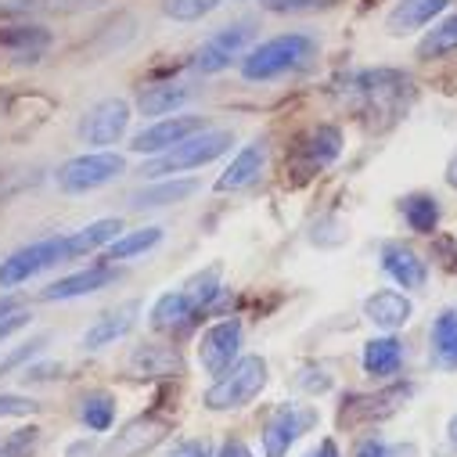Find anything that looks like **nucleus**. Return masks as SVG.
<instances>
[{"label": "nucleus", "mask_w": 457, "mask_h": 457, "mask_svg": "<svg viewBox=\"0 0 457 457\" xmlns=\"http://www.w3.org/2000/svg\"><path fill=\"white\" fill-rule=\"evenodd\" d=\"M313 54H317L313 37H306V33H281V37H270V40H263V44L245 51L242 76L249 83H267V79H278V76H288V72L310 65Z\"/></svg>", "instance_id": "nucleus-1"}, {"label": "nucleus", "mask_w": 457, "mask_h": 457, "mask_svg": "<svg viewBox=\"0 0 457 457\" xmlns=\"http://www.w3.org/2000/svg\"><path fill=\"white\" fill-rule=\"evenodd\" d=\"M231 145H235V134H231V130H209V127H205V130L191 134L187 141L173 145L170 152L152 155V162L141 166V177L162 180V177H177V173H184V170H202V166L216 162L223 152H231Z\"/></svg>", "instance_id": "nucleus-2"}, {"label": "nucleus", "mask_w": 457, "mask_h": 457, "mask_svg": "<svg viewBox=\"0 0 457 457\" xmlns=\"http://www.w3.org/2000/svg\"><path fill=\"white\" fill-rule=\"evenodd\" d=\"M267 386V361L263 357H238L216 382L205 389V407L209 411H238L253 403Z\"/></svg>", "instance_id": "nucleus-3"}, {"label": "nucleus", "mask_w": 457, "mask_h": 457, "mask_svg": "<svg viewBox=\"0 0 457 457\" xmlns=\"http://www.w3.org/2000/svg\"><path fill=\"white\" fill-rule=\"evenodd\" d=\"M353 94L361 97V108L368 116H400L411 101V76L396 72V69H368L353 76Z\"/></svg>", "instance_id": "nucleus-4"}, {"label": "nucleus", "mask_w": 457, "mask_h": 457, "mask_svg": "<svg viewBox=\"0 0 457 457\" xmlns=\"http://www.w3.org/2000/svg\"><path fill=\"white\" fill-rule=\"evenodd\" d=\"M123 173H127V159L123 155L97 148V152H83V155L62 162L58 187L65 195H87V191H97V187L112 184V180L123 177Z\"/></svg>", "instance_id": "nucleus-5"}, {"label": "nucleus", "mask_w": 457, "mask_h": 457, "mask_svg": "<svg viewBox=\"0 0 457 457\" xmlns=\"http://www.w3.org/2000/svg\"><path fill=\"white\" fill-rule=\"evenodd\" d=\"M249 44H253V26L249 22H231V26H223V29H216L198 51H195V72H202V76H216V72H223V69H231L235 62H242L245 58V51H249Z\"/></svg>", "instance_id": "nucleus-6"}, {"label": "nucleus", "mask_w": 457, "mask_h": 457, "mask_svg": "<svg viewBox=\"0 0 457 457\" xmlns=\"http://www.w3.org/2000/svg\"><path fill=\"white\" fill-rule=\"evenodd\" d=\"M69 253H65V238H44V242H33L19 253H12L8 260H0V288H19L26 285L29 278L65 263Z\"/></svg>", "instance_id": "nucleus-7"}, {"label": "nucleus", "mask_w": 457, "mask_h": 457, "mask_svg": "<svg viewBox=\"0 0 457 457\" xmlns=\"http://www.w3.org/2000/svg\"><path fill=\"white\" fill-rule=\"evenodd\" d=\"M411 396V386H389L382 393H357L338 407V425L342 428H361L371 421H386L393 418Z\"/></svg>", "instance_id": "nucleus-8"}, {"label": "nucleus", "mask_w": 457, "mask_h": 457, "mask_svg": "<svg viewBox=\"0 0 457 457\" xmlns=\"http://www.w3.org/2000/svg\"><path fill=\"white\" fill-rule=\"evenodd\" d=\"M127 127H130V101L104 97V101H97L83 116L79 137L87 145H94V148H108V145H116L127 134Z\"/></svg>", "instance_id": "nucleus-9"}, {"label": "nucleus", "mask_w": 457, "mask_h": 457, "mask_svg": "<svg viewBox=\"0 0 457 457\" xmlns=\"http://www.w3.org/2000/svg\"><path fill=\"white\" fill-rule=\"evenodd\" d=\"M310 425H317V411L299 407V403H278L274 414L263 425V453L267 457H285Z\"/></svg>", "instance_id": "nucleus-10"}, {"label": "nucleus", "mask_w": 457, "mask_h": 457, "mask_svg": "<svg viewBox=\"0 0 457 457\" xmlns=\"http://www.w3.org/2000/svg\"><path fill=\"white\" fill-rule=\"evenodd\" d=\"M242 353V320L227 317L216 320L212 328H205V335L198 338V364L209 375H223Z\"/></svg>", "instance_id": "nucleus-11"}, {"label": "nucleus", "mask_w": 457, "mask_h": 457, "mask_svg": "<svg viewBox=\"0 0 457 457\" xmlns=\"http://www.w3.org/2000/svg\"><path fill=\"white\" fill-rule=\"evenodd\" d=\"M198 130H205L202 116H162L152 127H145L141 134H134L130 152H137V155H162V152H170L173 145L187 141Z\"/></svg>", "instance_id": "nucleus-12"}, {"label": "nucleus", "mask_w": 457, "mask_h": 457, "mask_svg": "<svg viewBox=\"0 0 457 457\" xmlns=\"http://www.w3.org/2000/svg\"><path fill=\"white\" fill-rule=\"evenodd\" d=\"M51 51V29L37 22H15L0 26V54L19 62V65H37Z\"/></svg>", "instance_id": "nucleus-13"}, {"label": "nucleus", "mask_w": 457, "mask_h": 457, "mask_svg": "<svg viewBox=\"0 0 457 457\" xmlns=\"http://www.w3.org/2000/svg\"><path fill=\"white\" fill-rule=\"evenodd\" d=\"M338 152H342V134H338L335 127H313V130L295 145L292 162H295V170H299L303 177H310V173H320L324 166H331V162L338 159Z\"/></svg>", "instance_id": "nucleus-14"}, {"label": "nucleus", "mask_w": 457, "mask_h": 457, "mask_svg": "<svg viewBox=\"0 0 457 457\" xmlns=\"http://www.w3.org/2000/svg\"><path fill=\"white\" fill-rule=\"evenodd\" d=\"M116 278H120V270L112 267V263H94V267H87V270H79V274H69V278H62V281H54V285H47V288L40 292V299H44V303H62V299L94 295V292L108 288Z\"/></svg>", "instance_id": "nucleus-15"}, {"label": "nucleus", "mask_w": 457, "mask_h": 457, "mask_svg": "<svg viewBox=\"0 0 457 457\" xmlns=\"http://www.w3.org/2000/svg\"><path fill=\"white\" fill-rule=\"evenodd\" d=\"M263 166H267V141L256 137V141H249V145L231 159V166H227V170L216 177V191L227 195V191H245V187H253V184L260 180Z\"/></svg>", "instance_id": "nucleus-16"}, {"label": "nucleus", "mask_w": 457, "mask_h": 457, "mask_svg": "<svg viewBox=\"0 0 457 457\" xmlns=\"http://www.w3.org/2000/svg\"><path fill=\"white\" fill-rule=\"evenodd\" d=\"M137 313H141V303H123L116 310H108L104 317H97L83 331V346L87 350H104V346H112V342L127 338L134 331V324H137Z\"/></svg>", "instance_id": "nucleus-17"}, {"label": "nucleus", "mask_w": 457, "mask_h": 457, "mask_svg": "<svg viewBox=\"0 0 457 457\" xmlns=\"http://www.w3.org/2000/svg\"><path fill=\"white\" fill-rule=\"evenodd\" d=\"M382 270H386V278L396 281L400 288H425V281H428L425 260H421L414 249L400 245V242L382 245Z\"/></svg>", "instance_id": "nucleus-18"}, {"label": "nucleus", "mask_w": 457, "mask_h": 457, "mask_svg": "<svg viewBox=\"0 0 457 457\" xmlns=\"http://www.w3.org/2000/svg\"><path fill=\"white\" fill-rule=\"evenodd\" d=\"M130 371L137 378H173L184 371V361L177 346H162V342H145L130 353Z\"/></svg>", "instance_id": "nucleus-19"}, {"label": "nucleus", "mask_w": 457, "mask_h": 457, "mask_svg": "<svg viewBox=\"0 0 457 457\" xmlns=\"http://www.w3.org/2000/svg\"><path fill=\"white\" fill-rule=\"evenodd\" d=\"M446 8H450V0H396L393 12L386 15V29L393 37H407L414 29H425Z\"/></svg>", "instance_id": "nucleus-20"}, {"label": "nucleus", "mask_w": 457, "mask_h": 457, "mask_svg": "<svg viewBox=\"0 0 457 457\" xmlns=\"http://www.w3.org/2000/svg\"><path fill=\"white\" fill-rule=\"evenodd\" d=\"M411 313H414L411 299H407L403 292H393V288H382V292H375V295L364 299V317H368L375 328H382V331L403 328V324L411 320Z\"/></svg>", "instance_id": "nucleus-21"}, {"label": "nucleus", "mask_w": 457, "mask_h": 457, "mask_svg": "<svg viewBox=\"0 0 457 457\" xmlns=\"http://www.w3.org/2000/svg\"><path fill=\"white\" fill-rule=\"evenodd\" d=\"M120 231H123V220H116V216H104V220H94V223L79 227V231L65 235V253H69V260H79V256H87V253L108 249L112 242H116V238H120Z\"/></svg>", "instance_id": "nucleus-22"}, {"label": "nucleus", "mask_w": 457, "mask_h": 457, "mask_svg": "<svg viewBox=\"0 0 457 457\" xmlns=\"http://www.w3.org/2000/svg\"><path fill=\"white\" fill-rule=\"evenodd\" d=\"M195 313H198V306L191 303V295H187L184 288H177V292H162V295L155 299L148 320H152L155 331H180V328L191 324Z\"/></svg>", "instance_id": "nucleus-23"}, {"label": "nucleus", "mask_w": 457, "mask_h": 457, "mask_svg": "<svg viewBox=\"0 0 457 457\" xmlns=\"http://www.w3.org/2000/svg\"><path fill=\"white\" fill-rule=\"evenodd\" d=\"M364 371L371 378H393L400 368H403V342L393 338V335H382V338H371L364 346V357H361Z\"/></svg>", "instance_id": "nucleus-24"}, {"label": "nucleus", "mask_w": 457, "mask_h": 457, "mask_svg": "<svg viewBox=\"0 0 457 457\" xmlns=\"http://www.w3.org/2000/svg\"><path fill=\"white\" fill-rule=\"evenodd\" d=\"M166 421H159V418H137V421H130L123 432H120V439L112 443V453H120V457H137V453H145V450H152L162 436H166Z\"/></svg>", "instance_id": "nucleus-25"}, {"label": "nucleus", "mask_w": 457, "mask_h": 457, "mask_svg": "<svg viewBox=\"0 0 457 457\" xmlns=\"http://www.w3.org/2000/svg\"><path fill=\"white\" fill-rule=\"evenodd\" d=\"M191 101V87L184 83H155V87H145L141 97H137V108H141V116H173L177 108H184Z\"/></svg>", "instance_id": "nucleus-26"}, {"label": "nucleus", "mask_w": 457, "mask_h": 457, "mask_svg": "<svg viewBox=\"0 0 457 457\" xmlns=\"http://www.w3.org/2000/svg\"><path fill=\"white\" fill-rule=\"evenodd\" d=\"M198 191V180H177V177H162L152 187H141L137 195H130L134 209H162V205H177L184 198H191Z\"/></svg>", "instance_id": "nucleus-27"}, {"label": "nucleus", "mask_w": 457, "mask_h": 457, "mask_svg": "<svg viewBox=\"0 0 457 457\" xmlns=\"http://www.w3.org/2000/svg\"><path fill=\"white\" fill-rule=\"evenodd\" d=\"M432 350L443 368H457V306L443 310L432 320Z\"/></svg>", "instance_id": "nucleus-28"}, {"label": "nucleus", "mask_w": 457, "mask_h": 457, "mask_svg": "<svg viewBox=\"0 0 457 457\" xmlns=\"http://www.w3.org/2000/svg\"><path fill=\"white\" fill-rule=\"evenodd\" d=\"M162 242V227H141V231H130V235H120L116 242H112L104 249V260H134L141 253H152L155 245Z\"/></svg>", "instance_id": "nucleus-29"}, {"label": "nucleus", "mask_w": 457, "mask_h": 457, "mask_svg": "<svg viewBox=\"0 0 457 457\" xmlns=\"http://www.w3.org/2000/svg\"><path fill=\"white\" fill-rule=\"evenodd\" d=\"M400 212L414 235H432L436 223H439V202L432 195H407L400 202Z\"/></svg>", "instance_id": "nucleus-30"}, {"label": "nucleus", "mask_w": 457, "mask_h": 457, "mask_svg": "<svg viewBox=\"0 0 457 457\" xmlns=\"http://www.w3.org/2000/svg\"><path fill=\"white\" fill-rule=\"evenodd\" d=\"M457 51V12L446 15L439 26H432L425 33V40L418 44V58L421 62H432V58H446Z\"/></svg>", "instance_id": "nucleus-31"}, {"label": "nucleus", "mask_w": 457, "mask_h": 457, "mask_svg": "<svg viewBox=\"0 0 457 457\" xmlns=\"http://www.w3.org/2000/svg\"><path fill=\"white\" fill-rule=\"evenodd\" d=\"M79 418L90 432H108L112 421H116V400L108 393H87L79 400Z\"/></svg>", "instance_id": "nucleus-32"}, {"label": "nucleus", "mask_w": 457, "mask_h": 457, "mask_svg": "<svg viewBox=\"0 0 457 457\" xmlns=\"http://www.w3.org/2000/svg\"><path fill=\"white\" fill-rule=\"evenodd\" d=\"M184 292L191 295V303L198 306V310H209L220 295H223V285H220V267H209V270H202V274H195L187 285H184Z\"/></svg>", "instance_id": "nucleus-33"}, {"label": "nucleus", "mask_w": 457, "mask_h": 457, "mask_svg": "<svg viewBox=\"0 0 457 457\" xmlns=\"http://www.w3.org/2000/svg\"><path fill=\"white\" fill-rule=\"evenodd\" d=\"M223 0H162V15L173 22H198L212 15Z\"/></svg>", "instance_id": "nucleus-34"}, {"label": "nucleus", "mask_w": 457, "mask_h": 457, "mask_svg": "<svg viewBox=\"0 0 457 457\" xmlns=\"http://www.w3.org/2000/svg\"><path fill=\"white\" fill-rule=\"evenodd\" d=\"M353 457H418L414 443H389L382 436H368L353 446Z\"/></svg>", "instance_id": "nucleus-35"}, {"label": "nucleus", "mask_w": 457, "mask_h": 457, "mask_svg": "<svg viewBox=\"0 0 457 457\" xmlns=\"http://www.w3.org/2000/svg\"><path fill=\"white\" fill-rule=\"evenodd\" d=\"M40 439V428L37 425H26V428H15L12 436L0 439V457H26Z\"/></svg>", "instance_id": "nucleus-36"}, {"label": "nucleus", "mask_w": 457, "mask_h": 457, "mask_svg": "<svg viewBox=\"0 0 457 457\" xmlns=\"http://www.w3.org/2000/svg\"><path fill=\"white\" fill-rule=\"evenodd\" d=\"M37 411V400L19 396V393H0V421L4 418H26Z\"/></svg>", "instance_id": "nucleus-37"}, {"label": "nucleus", "mask_w": 457, "mask_h": 457, "mask_svg": "<svg viewBox=\"0 0 457 457\" xmlns=\"http://www.w3.org/2000/svg\"><path fill=\"white\" fill-rule=\"evenodd\" d=\"M47 8V0H0V19H29Z\"/></svg>", "instance_id": "nucleus-38"}, {"label": "nucleus", "mask_w": 457, "mask_h": 457, "mask_svg": "<svg viewBox=\"0 0 457 457\" xmlns=\"http://www.w3.org/2000/svg\"><path fill=\"white\" fill-rule=\"evenodd\" d=\"M170 457H212V443L209 439H184L173 446Z\"/></svg>", "instance_id": "nucleus-39"}, {"label": "nucleus", "mask_w": 457, "mask_h": 457, "mask_svg": "<svg viewBox=\"0 0 457 457\" xmlns=\"http://www.w3.org/2000/svg\"><path fill=\"white\" fill-rule=\"evenodd\" d=\"M313 4H320V0H263V8H267V12H274V15L306 12V8H313Z\"/></svg>", "instance_id": "nucleus-40"}, {"label": "nucleus", "mask_w": 457, "mask_h": 457, "mask_svg": "<svg viewBox=\"0 0 457 457\" xmlns=\"http://www.w3.org/2000/svg\"><path fill=\"white\" fill-rule=\"evenodd\" d=\"M40 346H44V338H33V342H29V346L15 350V353H12V357H8L4 364H0V378H4V375H8L12 368H19V364H22L26 357H37V353H40Z\"/></svg>", "instance_id": "nucleus-41"}, {"label": "nucleus", "mask_w": 457, "mask_h": 457, "mask_svg": "<svg viewBox=\"0 0 457 457\" xmlns=\"http://www.w3.org/2000/svg\"><path fill=\"white\" fill-rule=\"evenodd\" d=\"M104 0H47L51 12H62V15H72V12H90V8H101Z\"/></svg>", "instance_id": "nucleus-42"}, {"label": "nucleus", "mask_w": 457, "mask_h": 457, "mask_svg": "<svg viewBox=\"0 0 457 457\" xmlns=\"http://www.w3.org/2000/svg\"><path fill=\"white\" fill-rule=\"evenodd\" d=\"M212 457H256L242 439H227L223 446H220V453H212Z\"/></svg>", "instance_id": "nucleus-43"}, {"label": "nucleus", "mask_w": 457, "mask_h": 457, "mask_svg": "<svg viewBox=\"0 0 457 457\" xmlns=\"http://www.w3.org/2000/svg\"><path fill=\"white\" fill-rule=\"evenodd\" d=\"M19 310H26L19 295H0V320L12 317V313H19Z\"/></svg>", "instance_id": "nucleus-44"}, {"label": "nucleus", "mask_w": 457, "mask_h": 457, "mask_svg": "<svg viewBox=\"0 0 457 457\" xmlns=\"http://www.w3.org/2000/svg\"><path fill=\"white\" fill-rule=\"evenodd\" d=\"M306 457H342V453H338L335 439H320V446H317V450H310Z\"/></svg>", "instance_id": "nucleus-45"}, {"label": "nucleus", "mask_w": 457, "mask_h": 457, "mask_svg": "<svg viewBox=\"0 0 457 457\" xmlns=\"http://www.w3.org/2000/svg\"><path fill=\"white\" fill-rule=\"evenodd\" d=\"M446 184L450 187H457V155L450 159V166H446Z\"/></svg>", "instance_id": "nucleus-46"}, {"label": "nucleus", "mask_w": 457, "mask_h": 457, "mask_svg": "<svg viewBox=\"0 0 457 457\" xmlns=\"http://www.w3.org/2000/svg\"><path fill=\"white\" fill-rule=\"evenodd\" d=\"M446 439H450V446H457V414H453L450 425H446Z\"/></svg>", "instance_id": "nucleus-47"}]
</instances>
